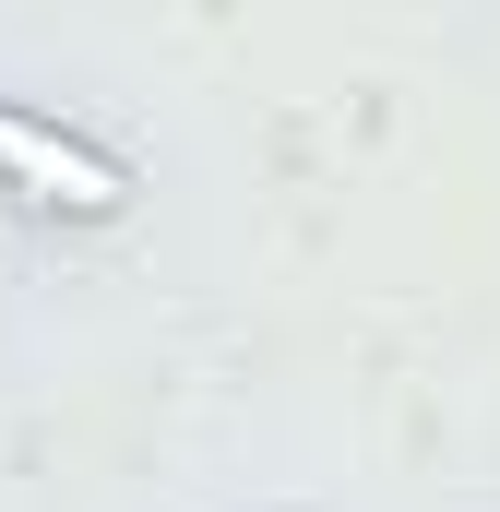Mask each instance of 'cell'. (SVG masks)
Masks as SVG:
<instances>
[{
	"label": "cell",
	"mask_w": 500,
	"mask_h": 512,
	"mask_svg": "<svg viewBox=\"0 0 500 512\" xmlns=\"http://www.w3.org/2000/svg\"><path fill=\"white\" fill-rule=\"evenodd\" d=\"M0 191H12L24 215H60V227H108V215H131V167H120V155L84 143L72 120L12 108V96H0Z\"/></svg>",
	"instance_id": "6da1fadb"
}]
</instances>
